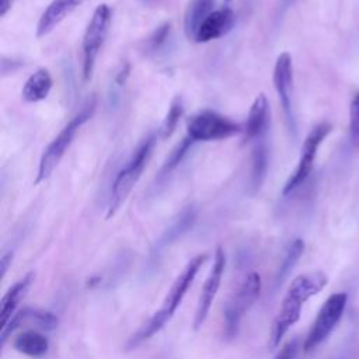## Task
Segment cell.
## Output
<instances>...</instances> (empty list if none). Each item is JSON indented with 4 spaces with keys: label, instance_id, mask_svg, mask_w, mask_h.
Segmentation results:
<instances>
[{
    "label": "cell",
    "instance_id": "ffe728a7",
    "mask_svg": "<svg viewBox=\"0 0 359 359\" xmlns=\"http://www.w3.org/2000/svg\"><path fill=\"white\" fill-rule=\"evenodd\" d=\"M215 0H191L184 14V29L189 39H194L198 28L213 11Z\"/></svg>",
    "mask_w": 359,
    "mask_h": 359
},
{
    "label": "cell",
    "instance_id": "3957f363",
    "mask_svg": "<svg viewBox=\"0 0 359 359\" xmlns=\"http://www.w3.org/2000/svg\"><path fill=\"white\" fill-rule=\"evenodd\" d=\"M154 143H156V136L146 137L139 144V147L133 151L126 165L118 172L111 189V198H109L108 212H107L108 219L118 212V209L126 201L130 191L142 177V172L147 164V160L151 154Z\"/></svg>",
    "mask_w": 359,
    "mask_h": 359
},
{
    "label": "cell",
    "instance_id": "83f0119b",
    "mask_svg": "<svg viewBox=\"0 0 359 359\" xmlns=\"http://www.w3.org/2000/svg\"><path fill=\"white\" fill-rule=\"evenodd\" d=\"M11 261H13V252H11V251L6 252V254L1 257V262H0V265H1V278H4V275H6V272H7L8 265L11 264Z\"/></svg>",
    "mask_w": 359,
    "mask_h": 359
},
{
    "label": "cell",
    "instance_id": "4316f807",
    "mask_svg": "<svg viewBox=\"0 0 359 359\" xmlns=\"http://www.w3.org/2000/svg\"><path fill=\"white\" fill-rule=\"evenodd\" d=\"M299 339L294 338L292 341H289L276 355L275 359H296L297 353H299Z\"/></svg>",
    "mask_w": 359,
    "mask_h": 359
},
{
    "label": "cell",
    "instance_id": "30bf717a",
    "mask_svg": "<svg viewBox=\"0 0 359 359\" xmlns=\"http://www.w3.org/2000/svg\"><path fill=\"white\" fill-rule=\"evenodd\" d=\"M273 87L282 105L286 125L293 137H296V118L293 111V65L292 56L287 52H282L273 67Z\"/></svg>",
    "mask_w": 359,
    "mask_h": 359
},
{
    "label": "cell",
    "instance_id": "4dcf8cb0",
    "mask_svg": "<svg viewBox=\"0 0 359 359\" xmlns=\"http://www.w3.org/2000/svg\"><path fill=\"white\" fill-rule=\"evenodd\" d=\"M294 0H282V10H286Z\"/></svg>",
    "mask_w": 359,
    "mask_h": 359
},
{
    "label": "cell",
    "instance_id": "cb8c5ba5",
    "mask_svg": "<svg viewBox=\"0 0 359 359\" xmlns=\"http://www.w3.org/2000/svg\"><path fill=\"white\" fill-rule=\"evenodd\" d=\"M349 140L352 147L359 150V91H356L349 102Z\"/></svg>",
    "mask_w": 359,
    "mask_h": 359
},
{
    "label": "cell",
    "instance_id": "277c9868",
    "mask_svg": "<svg viewBox=\"0 0 359 359\" xmlns=\"http://www.w3.org/2000/svg\"><path fill=\"white\" fill-rule=\"evenodd\" d=\"M95 108V101L91 100L88 101L81 111L74 115L66 125L65 128L57 133V136L49 143V146L45 149L41 160H39V165H38V174L35 178V184H39L42 181H45L46 178H49V175L52 174V171L56 168V165L59 164V161L62 160V157L65 156L67 147L70 146L74 135L77 133V130L81 128L83 123H86Z\"/></svg>",
    "mask_w": 359,
    "mask_h": 359
},
{
    "label": "cell",
    "instance_id": "f1b7e54d",
    "mask_svg": "<svg viewBox=\"0 0 359 359\" xmlns=\"http://www.w3.org/2000/svg\"><path fill=\"white\" fill-rule=\"evenodd\" d=\"M129 76V65H125L121 67V70L116 73V77H115V81L118 86H122L126 80V77Z\"/></svg>",
    "mask_w": 359,
    "mask_h": 359
},
{
    "label": "cell",
    "instance_id": "52a82bcc",
    "mask_svg": "<svg viewBox=\"0 0 359 359\" xmlns=\"http://www.w3.org/2000/svg\"><path fill=\"white\" fill-rule=\"evenodd\" d=\"M243 129L240 123L215 111H201L187 123V136L192 142H212L229 139Z\"/></svg>",
    "mask_w": 359,
    "mask_h": 359
},
{
    "label": "cell",
    "instance_id": "5bb4252c",
    "mask_svg": "<svg viewBox=\"0 0 359 359\" xmlns=\"http://www.w3.org/2000/svg\"><path fill=\"white\" fill-rule=\"evenodd\" d=\"M195 220H196V209L194 206L185 208L180 213V216L167 227V230L161 234V237L157 240L156 245L151 250V254H153L151 259H156L164 248H167L170 244L177 241L184 233H187L192 227Z\"/></svg>",
    "mask_w": 359,
    "mask_h": 359
},
{
    "label": "cell",
    "instance_id": "6da1fadb",
    "mask_svg": "<svg viewBox=\"0 0 359 359\" xmlns=\"http://www.w3.org/2000/svg\"><path fill=\"white\" fill-rule=\"evenodd\" d=\"M328 283V276L323 271H311L296 276L287 287L278 316L273 320L269 344L276 348L285 334L294 325L303 309V304L317 293H320Z\"/></svg>",
    "mask_w": 359,
    "mask_h": 359
},
{
    "label": "cell",
    "instance_id": "603a6c76",
    "mask_svg": "<svg viewBox=\"0 0 359 359\" xmlns=\"http://www.w3.org/2000/svg\"><path fill=\"white\" fill-rule=\"evenodd\" d=\"M182 111H184L182 100H181V97H175L171 101L170 108H168V111L165 114V118L163 119V122L160 125V129H158L160 139L164 140V139L170 137L174 133V130H175V128L178 125V121H180V118L182 115Z\"/></svg>",
    "mask_w": 359,
    "mask_h": 359
},
{
    "label": "cell",
    "instance_id": "ba28073f",
    "mask_svg": "<svg viewBox=\"0 0 359 359\" xmlns=\"http://www.w3.org/2000/svg\"><path fill=\"white\" fill-rule=\"evenodd\" d=\"M331 130H332V125L327 121L320 122L311 128V130L303 140L299 163H297L294 171L292 172V175L289 177V180L286 181V184L282 189V195L286 196V195L292 194L293 191H296L300 185L304 184V181L309 178V175L313 171V165H314V160L317 157L318 147L321 146V143L330 135Z\"/></svg>",
    "mask_w": 359,
    "mask_h": 359
},
{
    "label": "cell",
    "instance_id": "f546056e",
    "mask_svg": "<svg viewBox=\"0 0 359 359\" xmlns=\"http://www.w3.org/2000/svg\"><path fill=\"white\" fill-rule=\"evenodd\" d=\"M14 0H0V15H6V13L11 8Z\"/></svg>",
    "mask_w": 359,
    "mask_h": 359
},
{
    "label": "cell",
    "instance_id": "d6986e66",
    "mask_svg": "<svg viewBox=\"0 0 359 359\" xmlns=\"http://www.w3.org/2000/svg\"><path fill=\"white\" fill-rule=\"evenodd\" d=\"M13 346L29 358H42L49 349V339L35 330H28L14 338Z\"/></svg>",
    "mask_w": 359,
    "mask_h": 359
},
{
    "label": "cell",
    "instance_id": "e0dca14e",
    "mask_svg": "<svg viewBox=\"0 0 359 359\" xmlns=\"http://www.w3.org/2000/svg\"><path fill=\"white\" fill-rule=\"evenodd\" d=\"M266 125H268V100L264 94H259L254 100L247 116V123L244 128L245 142L261 137L262 133H265L266 130Z\"/></svg>",
    "mask_w": 359,
    "mask_h": 359
},
{
    "label": "cell",
    "instance_id": "5b68a950",
    "mask_svg": "<svg viewBox=\"0 0 359 359\" xmlns=\"http://www.w3.org/2000/svg\"><path fill=\"white\" fill-rule=\"evenodd\" d=\"M261 276L257 272H251L241 282L238 289L231 294L224 307V335L227 339H233L240 328V323L247 311L252 307L261 293Z\"/></svg>",
    "mask_w": 359,
    "mask_h": 359
},
{
    "label": "cell",
    "instance_id": "8992f818",
    "mask_svg": "<svg viewBox=\"0 0 359 359\" xmlns=\"http://www.w3.org/2000/svg\"><path fill=\"white\" fill-rule=\"evenodd\" d=\"M346 302H348V294L345 292L334 293L324 302L303 342L304 353H310L328 338V335L332 332L335 325L342 318V314L346 307Z\"/></svg>",
    "mask_w": 359,
    "mask_h": 359
},
{
    "label": "cell",
    "instance_id": "4fadbf2b",
    "mask_svg": "<svg viewBox=\"0 0 359 359\" xmlns=\"http://www.w3.org/2000/svg\"><path fill=\"white\" fill-rule=\"evenodd\" d=\"M234 21H236V15L229 7L215 10L201 24L194 41L203 43L213 39H219L233 28Z\"/></svg>",
    "mask_w": 359,
    "mask_h": 359
},
{
    "label": "cell",
    "instance_id": "7a4b0ae2",
    "mask_svg": "<svg viewBox=\"0 0 359 359\" xmlns=\"http://www.w3.org/2000/svg\"><path fill=\"white\" fill-rule=\"evenodd\" d=\"M206 258H208L206 254H198L185 265V268L181 271V273L177 276L170 290L167 292L161 307L128 339L126 342L128 351L135 349L139 345H142L144 341L150 339L154 334L161 331L164 325L172 318L174 313L177 311L181 302L184 300L189 286L192 285L195 276L198 275Z\"/></svg>",
    "mask_w": 359,
    "mask_h": 359
},
{
    "label": "cell",
    "instance_id": "ac0fdd59",
    "mask_svg": "<svg viewBox=\"0 0 359 359\" xmlns=\"http://www.w3.org/2000/svg\"><path fill=\"white\" fill-rule=\"evenodd\" d=\"M52 76L48 69H38L25 81L21 95L27 102H38L45 100L52 88Z\"/></svg>",
    "mask_w": 359,
    "mask_h": 359
},
{
    "label": "cell",
    "instance_id": "7402d4cb",
    "mask_svg": "<svg viewBox=\"0 0 359 359\" xmlns=\"http://www.w3.org/2000/svg\"><path fill=\"white\" fill-rule=\"evenodd\" d=\"M268 167V151L265 143L255 146L252 153V168H251V184L255 189L262 184Z\"/></svg>",
    "mask_w": 359,
    "mask_h": 359
},
{
    "label": "cell",
    "instance_id": "484cf974",
    "mask_svg": "<svg viewBox=\"0 0 359 359\" xmlns=\"http://www.w3.org/2000/svg\"><path fill=\"white\" fill-rule=\"evenodd\" d=\"M168 34H170V24L165 22L163 25H160L151 35L150 38L147 39V43H146V48L147 50L150 52H156L161 48L163 43H165L167 38H168Z\"/></svg>",
    "mask_w": 359,
    "mask_h": 359
},
{
    "label": "cell",
    "instance_id": "8fae6325",
    "mask_svg": "<svg viewBox=\"0 0 359 359\" xmlns=\"http://www.w3.org/2000/svg\"><path fill=\"white\" fill-rule=\"evenodd\" d=\"M224 266H226V255L222 247L216 248L215 252V258H213V265L206 276V280L201 289V294L198 299V304H196V310H195V316H194V328L199 330L209 311L212 307V303L217 294V290L220 287L222 283V276L224 272Z\"/></svg>",
    "mask_w": 359,
    "mask_h": 359
},
{
    "label": "cell",
    "instance_id": "d4e9b609",
    "mask_svg": "<svg viewBox=\"0 0 359 359\" xmlns=\"http://www.w3.org/2000/svg\"><path fill=\"white\" fill-rule=\"evenodd\" d=\"M192 143L194 142L187 136V137L182 139L181 143H178L175 146V149L170 153V156L167 157V160H165V163L163 165V172L164 174H168L171 170H174L178 165V163L184 158V156L187 154V151H188V149L191 147Z\"/></svg>",
    "mask_w": 359,
    "mask_h": 359
},
{
    "label": "cell",
    "instance_id": "44dd1931",
    "mask_svg": "<svg viewBox=\"0 0 359 359\" xmlns=\"http://www.w3.org/2000/svg\"><path fill=\"white\" fill-rule=\"evenodd\" d=\"M303 250H304V243H303L302 238H294V240H292L287 244L285 255H283V258L280 261L279 269H278L276 276H275V285L276 286L282 285L283 280L287 278V275L290 273L292 268L297 264L299 258L302 257Z\"/></svg>",
    "mask_w": 359,
    "mask_h": 359
},
{
    "label": "cell",
    "instance_id": "9c48e42d",
    "mask_svg": "<svg viewBox=\"0 0 359 359\" xmlns=\"http://www.w3.org/2000/svg\"><path fill=\"white\" fill-rule=\"evenodd\" d=\"M111 22V8L108 4H100L87 25L83 38V77L88 81L93 77L97 56L107 38Z\"/></svg>",
    "mask_w": 359,
    "mask_h": 359
},
{
    "label": "cell",
    "instance_id": "9a60e30c",
    "mask_svg": "<svg viewBox=\"0 0 359 359\" xmlns=\"http://www.w3.org/2000/svg\"><path fill=\"white\" fill-rule=\"evenodd\" d=\"M81 3L83 0H53L38 21L36 36L41 38L52 32Z\"/></svg>",
    "mask_w": 359,
    "mask_h": 359
},
{
    "label": "cell",
    "instance_id": "2e32d148",
    "mask_svg": "<svg viewBox=\"0 0 359 359\" xmlns=\"http://www.w3.org/2000/svg\"><path fill=\"white\" fill-rule=\"evenodd\" d=\"M34 272L27 273L24 278H21L13 286H10V289L4 293L1 299V327H4L10 321V318L17 313V307L27 294L31 283L34 282Z\"/></svg>",
    "mask_w": 359,
    "mask_h": 359
},
{
    "label": "cell",
    "instance_id": "7c38bea8",
    "mask_svg": "<svg viewBox=\"0 0 359 359\" xmlns=\"http://www.w3.org/2000/svg\"><path fill=\"white\" fill-rule=\"evenodd\" d=\"M29 324L41 330H53L57 325V317L53 313L45 311V310H38L31 307L21 309L10 318V321L4 327H1V332H0L1 345L6 344L7 338L11 334H14L21 327H25Z\"/></svg>",
    "mask_w": 359,
    "mask_h": 359
}]
</instances>
